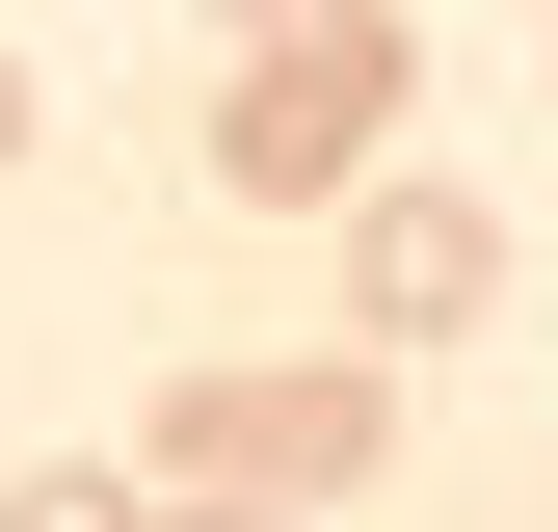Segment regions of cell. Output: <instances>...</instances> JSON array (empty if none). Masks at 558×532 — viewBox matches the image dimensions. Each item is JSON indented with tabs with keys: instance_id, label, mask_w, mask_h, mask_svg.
I'll use <instances>...</instances> for the list:
<instances>
[{
	"instance_id": "6da1fadb",
	"label": "cell",
	"mask_w": 558,
	"mask_h": 532,
	"mask_svg": "<svg viewBox=\"0 0 558 532\" xmlns=\"http://www.w3.org/2000/svg\"><path fill=\"white\" fill-rule=\"evenodd\" d=\"M373 133H399V0H293V27H240V107H214V186H240V214L373 186Z\"/></svg>"
},
{
	"instance_id": "7a4b0ae2",
	"label": "cell",
	"mask_w": 558,
	"mask_h": 532,
	"mask_svg": "<svg viewBox=\"0 0 558 532\" xmlns=\"http://www.w3.org/2000/svg\"><path fill=\"white\" fill-rule=\"evenodd\" d=\"M373 452H399V373H373V347H345V373H186V399H160V506H266V532H319Z\"/></svg>"
},
{
	"instance_id": "3957f363",
	"label": "cell",
	"mask_w": 558,
	"mask_h": 532,
	"mask_svg": "<svg viewBox=\"0 0 558 532\" xmlns=\"http://www.w3.org/2000/svg\"><path fill=\"white\" fill-rule=\"evenodd\" d=\"M345 293H373V347H452V319H506V214L478 186H373L345 214Z\"/></svg>"
},
{
	"instance_id": "277c9868",
	"label": "cell",
	"mask_w": 558,
	"mask_h": 532,
	"mask_svg": "<svg viewBox=\"0 0 558 532\" xmlns=\"http://www.w3.org/2000/svg\"><path fill=\"white\" fill-rule=\"evenodd\" d=\"M160 480H0V532H133Z\"/></svg>"
},
{
	"instance_id": "5b68a950",
	"label": "cell",
	"mask_w": 558,
	"mask_h": 532,
	"mask_svg": "<svg viewBox=\"0 0 558 532\" xmlns=\"http://www.w3.org/2000/svg\"><path fill=\"white\" fill-rule=\"evenodd\" d=\"M27 133H53V81H27V53H0V160H27Z\"/></svg>"
},
{
	"instance_id": "8992f818",
	"label": "cell",
	"mask_w": 558,
	"mask_h": 532,
	"mask_svg": "<svg viewBox=\"0 0 558 532\" xmlns=\"http://www.w3.org/2000/svg\"><path fill=\"white\" fill-rule=\"evenodd\" d=\"M133 532H266V506H133Z\"/></svg>"
},
{
	"instance_id": "52a82bcc",
	"label": "cell",
	"mask_w": 558,
	"mask_h": 532,
	"mask_svg": "<svg viewBox=\"0 0 558 532\" xmlns=\"http://www.w3.org/2000/svg\"><path fill=\"white\" fill-rule=\"evenodd\" d=\"M240 27H293V0H240Z\"/></svg>"
}]
</instances>
